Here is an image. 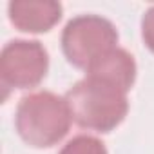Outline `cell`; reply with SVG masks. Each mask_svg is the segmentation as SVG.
<instances>
[{
  "label": "cell",
  "mask_w": 154,
  "mask_h": 154,
  "mask_svg": "<svg viewBox=\"0 0 154 154\" xmlns=\"http://www.w3.org/2000/svg\"><path fill=\"white\" fill-rule=\"evenodd\" d=\"M49 71V54L38 40H11L0 54V80L4 87L33 89Z\"/></svg>",
  "instance_id": "4"
},
{
  "label": "cell",
  "mask_w": 154,
  "mask_h": 154,
  "mask_svg": "<svg viewBox=\"0 0 154 154\" xmlns=\"http://www.w3.org/2000/svg\"><path fill=\"white\" fill-rule=\"evenodd\" d=\"M141 38L150 53H154V6L141 17Z\"/></svg>",
  "instance_id": "8"
},
{
  "label": "cell",
  "mask_w": 154,
  "mask_h": 154,
  "mask_svg": "<svg viewBox=\"0 0 154 154\" xmlns=\"http://www.w3.org/2000/svg\"><path fill=\"white\" fill-rule=\"evenodd\" d=\"M58 154H109L102 140L89 134H78L71 138Z\"/></svg>",
  "instance_id": "7"
},
{
  "label": "cell",
  "mask_w": 154,
  "mask_h": 154,
  "mask_svg": "<svg viewBox=\"0 0 154 154\" xmlns=\"http://www.w3.org/2000/svg\"><path fill=\"white\" fill-rule=\"evenodd\" d=\"M136 72L138 67L134 56L122 47H114L100 60H96L85 71V76L114 85L123 93H129L136 82Z\"/></svg>",
  "instance_id": "6"
},
{
  "label": "cell",
  "mask_w": 154,
  "mask_h": 154,
  "mask_svg": "<svg viewBox=\"0 0 154 154\" xmlns=\"http://www.w3.org/2000/svg\"><path fill=\"white\" fill-rule=\"evenodd\" d=\"M65 100L76 125L102 134L114 131L129 112L127 93L89 76L76 82Z\"/></svg>",
  "instance_id": "2"
},
{
  "label": "cell",
  "mask_w": 154,
  "mask_h": 154,
  "mask_svg": "<svg viewBox=\"0 0 154 154\" xmlns=\"http://www.w3.org/2000/svg\"><path fill=\"white\" fill-rule=\"evenodd\" d=\"M63 8L54 0H13L8 6L11 24L24 33H47L62 20Z\"/></svg>",
  "instance_id": "5"
},
{
  "label": "cell",
  "mask_w": 154,
  "mask_h": 154,
  "mask_svg": "<svg viewBox=\"0 0 154 154\" xmlns=\"http://www.w3.org/2000/svg\"><path fill=\"white\" fill-rule=\"evenodd\" d=\"M72 123L65 96L51 91H36L18 102L15 127L18 136L35 149H49L60 143Z\"/></svg>",
  "instance_id": "1"
},
{
  "label": "cell",
  "mask_w": 154,
  "mask_h": 154,
  "mask_svg": "<svg viewBox=\"0 0 154 154\" xmlns=\"http://www.w3.org/2000/svg\"><path fill=\"white\" fill-rule=\"evenodd\" d=\"M114 47H118V31L100 15L74 17L62 31V51L67 62L84 71Z\"/></svg>",
  "instance_id": "3"
}]
</instances>
